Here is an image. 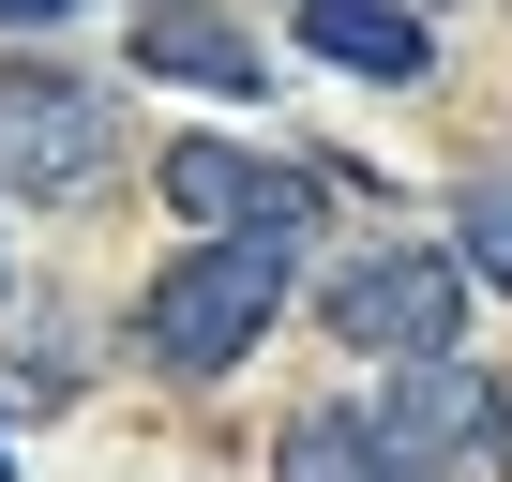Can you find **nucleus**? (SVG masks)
<instances>
[{
    "instance_id": "f8f14e48",
    "label": "nucleus",
    "mask_w": 512,
    "mask_h": 482,
    "mask_svg": "<svg viewBox=\"0 0 512 482\" xmlns=\"http://www.w3.org/2000/svg\"><path fill=\"white\" fill-rule=\"evenodd\" d=\"M422 16H437V0H422Z\"/></svg>"
},
{
    "instance_id": "20e7f679",
    "label": "nucleus",
    "mask_w": 512,
    "mask_h": 482,
    "mask_svg": "<svg viewBox=\"0 0 512 482\" xmlns=\"http://www.w3.org/2000/svg\"><path fill=\"white\" fill-rule=\"evenodd\" d=\"M362 422L392 437V467H407V482H437V467H512V392H497L467 347H452V362H407Z\"/></svg>"
},
{
    "instance_id": "7ed1b4c3",
    "label": "nucleus",
    "mask_w": 512,
    "mask_h": 482,
    "mask_svg": "<svg viewBox=\"0 0 512 482\" xmlns=\"http://www.w3.org/2000/svg\"><path fill=\"white\" fill-rule=\"evenodd\" d=\"M332 332L362 347V362H452V332H467V257L452 241H362V257H332Z\"/></svg>"
},
{
    "instance_id": "39448f33",
    "label": "nucleus",
    "mask_w": 512,
    "mask_h": 482,
    "mask_svg": "<svg viewBox=\"0 0 512 482\" xmlns=\"http://www.w3.org/2000/svg\"><path fill=\"white\" fill-rule=\"evenodd\" d=\"M151 181H166V211H181L196 241H302V226H317V181L272 166L256 136H181Z\"/></svg>"
},
{
    "instance_id": "6e6552de",
    "label": "nucleus",
    "mask_w": 512,
    "mask_h": 482,
    "mask_svg": "<svg viewBox=\"0 0 512 482\" xmlns=\"http://www.w3.org/2000/svg\"><path fill=\"white\" fill-rule=\"evenodd\" d=\"M272 482H407V467H392V437H377L362 407H302V422L272 437Z\"/></svg>"
},
{
    "instance_id": "423d86ee",
    "label": "nucleus",
    "mask_w": 512,
    "mask_h": 482,
    "mask_svg": "<svg viewBox=\"0 0 512 482\" xmlns=\"http://www.w3.org/2000/svg\"><path fill=\"white\" fill-rule=\"evenodd\" d=\"M302 46H317L332 76H377V91H407V76L437 61L422 0H302Z\"/></svg>"
},
{
    "instance_id": "1a4fd4ad",
    "label": "nucleus",
    "mask_w": 512,
    "mask_h": 482,
    "mask_svg": "<svg viewBox=\"0 0 512 482\" xmlns=\"http://www.w3.org/2000/svg\"><path fill=\"white\" fill-rule=\"evenodd\" d=\"M452 257H467V287H512V166H482L452 196Z\"/></svg>"
},
{
    "instance_id": "0eeeda50",
    "label": "nucleus",
    "mask_w": 512,
    "mask_h": 482,
    "mask_svg": "<svg viewBox=\"0 0 512 482\" xmlns=\"http://www.w3.org/2000/svg\"><path fill=\"white\" fill-rule=\"evenodd\" d=\"M136 61H151V76H181V91H226V106H256V91H272V61H256V31L196 16V0H181V16H136Z\"/></svg>"
},
{
    "instance_id": "9d476101",
    "label": "nucleus",
    "mask_w": 512,
    "mask_h": 482,
    "mask_svg": "<svg viewBox=\"0 0 512 482\" xmlns=\"http://www.w3.org/2000/svg\"><path fill=\"white\" fill-rule=\"evenodd\" d=\"M46 16H76V0H0V31H46Z\"/></svg>"
},
{
    "instance_id": "f257e3e1",
    "label": "nucleus",
    "mask_w": 512,
    "mask_h": 482,
    "mask_svg": "<svg viewBox=\"0 0 512 482\" xmlns=\"http://www.w3.org/2000/svg\"><path fill=\"white\" fill-rule=\"evenodd\" d=\"M302 287V241H196L136 287V362L151 377H241V347L287 317Z\"/></svg>"
},
{
    "instance_id": "f03ea898",
    "label": "nucleus",
    "mask_w": 512,
    "mask_h": 482,
    "mask_svg": "<svg viewBox=\"0 0 512 482\" xmlns=\"http://www.w3.org/2000/svg\"><path fill=\"white\" fill-rule=\"evenodd\" d=\"M106 181H121V91L76 76V61H46V46H16L0 61V196L76 211Z\"/></svg>"
},
{
    "instance_id": "9b49d317",
    "label": "nucleus",
    "mask_w": 512,
    "mask_h": 482,
    "mask_svg": "<svg viewBox=\"0 0 512 482\" xmlns=\"http://www.w3.org/2000/svg\"><path fill=\"white\" fill-rule=\"evenodd\" d=\"M151 16H181V0H151Z\"/></svg>"
},
{
    "instance_id": "ddd939ff",
    "label": "nucleus",
    "mask_w": 512,
    "mask_h": 482,
    "mask_svg": "<svg viewBox=\"0 0 512 482\" xmlns=\"http://www.w3.org/2000/svg\"><path fill=\"white\" fill-rule=\"evenodd\" d=\"M287 16H302V0H287Z\"/></svg>"
}]
</instances>
